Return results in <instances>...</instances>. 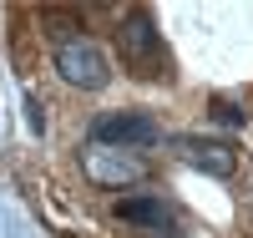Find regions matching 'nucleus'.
<instances>
[{"label": "nucleus", "mask_w": 253, "mask_h": 238, "mask_svg": "<svg viewBox=\"0 0 253 238\" xmlns=\"http://www.w3.org/2000/svg\"><path fill=\"white\" fill-rule=\"evenodd\" d=\"M117 218L132 223V228H147V233H172V203H162L157 192H132V198L117 203Z\"/></svg>", "instance_id": "nucleus-5"}, {"label": "nucleus", "mask_w": 253, "mask_h": 238, "mask_svg": "<svg viewBox=\"0 0 253 238\" xmlns=\"http://www.w3.org/2000/svg\"><path fill=\"white\" fill-rule=\"evenodd\" d=\"M152 238H177V233H152Z\"/></svg>", "instance_id": "nucleus-8"}, {"label": "nucleus", "mask_w": 253, "mask_h": 238, "mask_svg": "<svg viewBox=\"0 0 253 238\" xmlns=\"http://www.w3.org/2000/svg\"><path fill=\"white\" fill-rule=\"evenodd\" d=\"M91 142L96 147H157L162 142V127L147 117V112H107L91 122Z\"/></svg>", "instance_id": "nucleus-3"}, {"label": "nucleus", "mask_w": 253, "mask_h": 238, "mask_svg": "<svg viewBox=\"0 0 253 238\" xmlns=\"http://www.w3.org/2000/svg\"><path fill=\"white\" fill-rule=\"evenodd\" d=\"M56 76L66 86H81V92H101V86L112 81V61H107L101 46L71 36L66 46H56Z\"/></svg>", "instance_id": "nucleus-1"}, {"label": "nucleus", "mask_w": 253, "mask_h": 238, "mask_svg": "<svg viewBox=\"0 0 253 238\" xmlns=\"http://www.w3.org/2000/svg\"><path fill=\"white\" fill-rule=\"evenodd\" d=\"M177 152H182V162H193V167H203V172H213V178H233V167H238V157L228 152L223 142L182 137V142H177Z\"/></svg>", "instance_id": "nucleus-6"}, {"label": "nucleus", "mask_w": 253, "mask_h": 238, "mask_svg": "<svg viewBox=\"0 0 253 238\" xmlns=\"http://www.w3.org/2000/svg\"><path fill=\"white\" fill-rule=\"evenodd\" d=\"M117 41H122V61L137 76H157V66H162V36H157V20L147 10H126Z\"/></svg>", "instance_id": "nucleus-2"}, {"label": "nucleus", "mask_w": 253, "mask_h": 238, "mask_svg": "<svg viewBox=\"0 0 253 238\" xmlns=\"http://www.w3.org/2000/svg\"><path fill=\"white\" fill-rule=\"evenodd\" d=\"M81 167L96 188H126V183H142V172H147L142 157L122 152V147H96V142L81 152Z\"/></svg>", "instance_id": "nucleus-4"}, {"label": "nucleus", "mask_w": 253, "mask_h": 238, "mask_svg": "<svg viewBox=\"0 0 253 238\" xmlns=\"http://www.w3.org/2000/svg\"><path fill=\"white\" fill-rule=\"evenodd\" d=\"M208 106H213V122H218V127H243V122H248V117H243V106H238L233 96H213Z\"/></svg>", "instance_id": "nucleus-7"}]
</instances>
